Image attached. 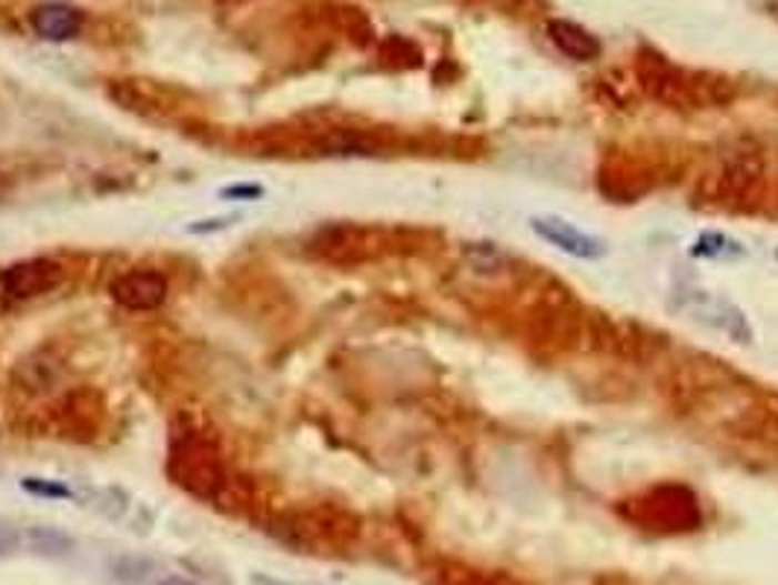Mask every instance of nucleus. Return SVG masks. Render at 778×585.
Listing matches in <instances>:
<instances>
[{
	"mask_svg": "<svg viewBox=\"0 0 778 585\" xmlns=\"http://www.w3.org/2000/svg\"><path fill=\"white\" fill-rule=\"evenodd\" d=\"M620 515L641 524L644 529H653V533H685L703 522L697 497L688 486H679V483L653 486L633 501H624Z\"/></svg>",
	"mask_w": 778,
	"mask_h": 585,
	"instance_id": "nucleus-1",
	"label": "nucleus"
},
{
	"mask_svg": "<svg viewBox=\"0 0 778 585\" xmlns=\"http://www.w3.org/2000/svg\"><path fill=\"white\" fill-rule=\"evenodd\" d=\"M679 299V311L688 316L690 322H697L699 329H708L726 337L729 343L752 345L755 329L744 307L738 302H731L729 296H720L715 290H690L685 288L683 293H676Z\"/></svg>",
	"mask_w": 778,
	"mask_h": 585,
	"instance_id": "nucleus-2",
	"label": "nucleus"
},
{
	"mask_svg": "<svg viewBox=\"0 0 778 585\" xmlns=\"http://www.w3.org/2000/svg\"><path fill=\"white\" fill-rule=\"evenodd\" d=\"M170 474L173 481L196 497H214L223 486V463L218 451L200 436H182L170 448Z\"/></svg>",
	"mask_w": 778,
	"mask_h": 585,
	"instance_id": "nucleus-3",
	"label": "nucleus"
},
{
	"mask_svg": "<svg viewBox=\"0 0 778 585\" xmlns=\"http://www.w3.org/2000/svg\"><path fill=\"white\" fill-rule=\"evenodd\" d=\"M527 225L538 241L554 246L562 255L577 258V261H600L609 255V243L603 241L600 234L586 232L583 225L559 214H533Z\"/></svg>",
	"mask_w": 778,
	"mask_h": 585,
	"instance_id": "nucleus-4",
	"label": "nucleus"
},
{
	"mask_svg": "<svg viewBox=\"0 0 778 585\" xmlns=\"http://www.w3.org/2000/svg\"><path fill=\"white\" fill-rule=\"evenodd\" d=\"M641 80L647 94L667 105H679V109L703 103V91L708 89L706 77H703V82H697V77L670 64L665 57H644Z\"/></svg>",
	"mask_w": 778,
	"mask_h": 585,
	"instance_id": "nucleus-5",
	"label": "nucleus"
},
{
	"mask_svg": "<svg viewBox=\"0 0 778 585\" xmlns=\"http://www.w3.org/2000/svg\"><path fill=\"white\" fill-rule=\"evenodd\" d=\"M62 281L64 270L53 258H27L0 273V290L12 302H30L44 293H53Z\"/></svg>",
	"mask_w": 778,
	"mask_h": 585,
	"instance_id": "nucleus-6",
	"label": "nucleus"
},
{
	"mask_svg": "<svg viewBox=\"0 0 778 585\" xmlns=\"http://www.w3.org/2000/svg\"><path fill=\"white\" fill-rule=\"evenodd\" d=\"M168 279L159 270H129L112 281V299L123 311L144 313L155 311L168 299Z\"/></svg>",
	"mask_w": 778,
	"mask_h": 585,
	"instance_id": "nucleus-7",
	"label": "nucleus"
},
{
	"mask_svg": "<svg viewBox=\"0 0 778 585\" xmlns=\"http://www.w3.org/2000/svg\"><path fill=\"white\" fill-rule=\"evenodd\" d=\"M82 24H85V16L71 3H44V7L32 9L30 16L32 32L48 41L77 39Z\"/></svg>",
	"mask_w": 778,
	"mask_h": 585,
	"instance_id": "nucleus-8",
	"label": "nucleus"
},
{
	"mask_svg": "<svg viewBox=\"0 0 778 585\" xmlns=\"http://www.w3.org/2000/svg\"><path fill=\"white\" fill-rule=\"evenodd\" d=\"M547 39L554 41L562 57L574 59V62H594V59L600 57V41H597V36H592L586 27L574 24L568 18L547 21Z\"/></svg>",
	"mask_w": 778,
	"mask_h": 585,
	"instance_id": "nucleus-9",
	"label": "nucleus"
},
{
	"mask_svg": "<svg viewBox=\"0 0 778 585\" xmlns=\"http://www.w3.org/2000/svg\"><path fill=\"white\" fill-rule=\"evenodd\" d=\"M749 249L744 246V241H738L735 234L720 232V229H708V232H699L694 238V243L688 246V255L697 258V261H708V264H735V261H744Z\"/></svg>",
	"mask_w": 778,
	"mask_h": 585,
	"instance_id": "nucleus-10",
	"label": "nucleus"
},
{
	"mask_svg": "<svg viewBox=\"0 0 778 585\" xmlns=\"http://www.w3.org/2000/svg\"><path fill=\"white\" fill-rule=\"evenodd\" d=\"M27 542H30V547L36 551V554H44V556L71 554V545H73L71 538L53 527H32L30 533H27Z\"/></svg>",
	"mask_w": 778,
	"mask_h": 585,
	"instance_id": "nucleus-11",
	"label": "nucleus"
},
{
	"mask_svg": "<svg viewBox=\"0 0 778 585\" xmlns=\"http://www.w3.org/2000/svg\"><path fill=\"white\" fill-rule=\"evenodd\" d=\"M21 486L36 497H71V490H68V486L53 481H41V477H27Z\"/></svg>",
	"mask_w": 778,
	"mask_h": 585,
	"instance_id": "nucleus-12",
	"label": "nucleus"
},
{
	"mask_svg": "<svg viewBox=\"0 0 778 585\" xmlns=\"http://www.w3.org/2000/svg\"><path fill=\"white\" fill-rule=\"evenodd\" d=\"M223 196H232V200H257V196H264V188L261 185H232V188H223Z\"/></svg>",
	"mask_w": 778,
	"mask_h": 585,
	"instance_id": "nucleus-13",
	"label": "nucleus"
},
{
	"mask_svg": "<svg viewBox=\"0 0 778 585\" xmlns=\"http://www.w3.org/2000/svg\"><path fill=\"white\" fill-rule=\"evenodd\" d=\"M18 547V533L12 527H7V524L0 522V556L12 554Z\"/></svg>",
	"mask_w": 778,
	"mask_h": 585,
	"instance_id": "nucleus-14",
	"label": "nucleus"
},
{
	"mask_svg": "<svg viewBox=\"0 0 778 585\" xmlns=\"http://www.w3.org/2000/svg\"><path fill=\"white\" fill-rule=\"evenodd\" d=\"M232 223L229 216H220V220H202V225H191L193 234H205V232H220L225 225Z\"/></svg>",
	"mask_w": 778,
	"mask_h": 585,
	"instance_id": "nucleus-15",
	"label": "nucleus"
},
{
	"mask_svg": "<svg viewBox=\"0 0 778 585\" xmlns=\"http://www.w3.org/2000/svg\"><path fill=\"white\" fill-rule=\"evenodd\" d=\"M159 585H200V583H193V579L188 577H168V579H161Z\"/></svg>",
	"mask_w": 778,
	"mask_h": 585,
	"instance_id": "nucleus-16",
	"label": "nucleus"
},
{
	"mask_svg": "<svg viewBox=\"0 0 778 585\" xmlns=\"http://www.w3.org/2000/svg\"><path fill=\"white\" fill-rule=\"evenodd\" d=\"M776 261H778V246H776Z\"/></svg>",
	"mask_w": 778,
	"mask_h": 585,
	"instance_id": "nucleus-17",
	"label": "nucleus"
}]
</instances>
